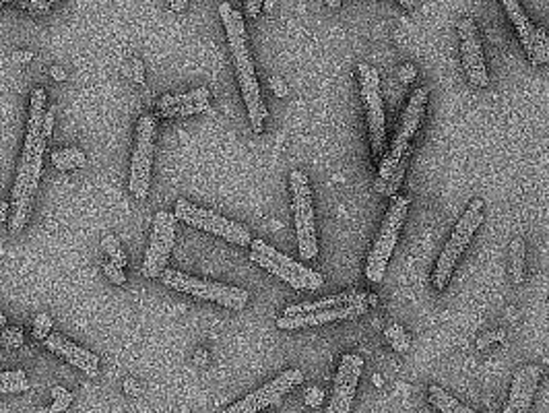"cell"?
<instances>
[{"instance_id":"obj_1","label":"cell","mask_w":549,"mask_h":413,"mask_svg":"<svg viewBox=\"0 0 549 413\" xmlns=\"http://www.w3.org/2000/svg\"><path fill=\"white\" fill-rule=\"evenodd\" d=\"M429 100V91L425 87H419L411 93V100L401 116L397 137L393 145L384 151L380 159V169L376 178V192L382 196H397L401 182L405 178L407 165L413 155V138L419 131V125L425 114V106Z\"/></svg>"},{"instance_id":"obj_2","label":"cell","mask_w":549,"mask_h":413,"mask_svg":"<svg viewBox=\"0 0 549 413\" xmlns=\"http://www.w3.org/2000/svg\"><path fill=\"white\" fill-rule=\"evenodd\" d=\"M219 15H221L223 25H225L230 50H232L234 64H236V71H238V81H240L242 95H244V102H246V108H248V116H250L252 131L257 135H261L263 129H265V120H267L269 114H267V108H265L263 98H261V87H259V81H257L254 62L250 58L244 17H242L240 10L232 8L230 2H221L219 4Z\"/></svg>"},{"instance_id":"obj_3","label":"cell","mask_w":549,"mask_h":413,"mask_svg":"<svg viewBox=\"0 0 549 413\" xmlns=\"http://www.w3.org/2000/svg\"><path fill=\"white\" fill-rule=\"evenodd\" d=\"M159 279L163 281V285H167L174 291L180 293H188L196 300H207V302H217L223 308H232V310H242L246 308L250 295L246 289L242 287H232V285H223L217 281H205V279H196V277L174 271V269H165Z\"/></svg>"},{"instance_id":"obj_4","label":"cell","mask_w":549,"mask_h":413,"mask_svg":"<svg viewBox=\"0 0 549 413\" xmlns=\"http://www.w3.org/2000/svg\"><path fill=\"white\" fill-rule=\"evenodd\" d=\"M483 223V201L475 199L467 211L463 213V217L458 219L450 240L446 242L438 263H436V271H434V285L436 289H444L450 281V275L454 271V265L458 263V259L463 257V253L467 250L469 242L473 240L477 228Z\"/></svg>"},{"instance_id":"obj_5","label":"cell","mask_w":549,"mask_h":413,"mask_svg":"<svg viewBox=\"0 0 549 413\" xmlns=\"http://www.w3.org/2000/svg\"><path fill=\"white\" fill-rule=\"evenodd\" d=\"M250 261L257 263L259 267H263L265 271L273 273L279 277L281 281L289 283L293 289H306V291H314L320 289L324 279L320 273L304 267L301 263H295L293 259L281 255L279 250H274L273 246H269L265 240H252L250 244Z\"/></svg>"},{"instance_id":"obj_6","label":"cell","mask_w":549,"mask_h":413,"mask_svg":"<svg viewBox=\"0 0 549 413\" xmlns=\"http://www.w3.org/2000/svg\"><path fill=\"white\" fill-rule=\"evenodd\" d=\"M407 209H409V199L407 196H393V205L389 209V213L384 215L382 228L374 240V246L368 255V263H366V277L372 283H380L384 279V271L389 265V259L397 246L399 240V232L405 223L407 217Z\"/></svg>"},{"instance_id":"obj_7","label":"cell","mask_w":549,"mask_h":413,"mask_svg":"<svg viewBox=\"0 0 549 413\" xmlns=\"http://www.w3.org/2000/svg\"><path fill=\"white\" fill-rule=\"evenodd\" d=\"M289 186L293 192V215H295V234L297 248L304 261H314L318 257V238L314 223V203L308 176L299 169L289 174Z\"/></svg>"},{"instance_id":"obj_8","label":"cell","mask_w":549,"mask_h":413,"mask_svg":"<svg viewBox=\"0 0 549 413\" xmlns=\"http://www.w3.org/2000/svg\"><path fill=\"white\" fill-rule=\"evenodd\" d=\"M360 73V85H362V100L368 114V133H370V145L372 155L376 161L382 159L387 151V118H384V102L380 93V75L374 66L362 62L357 66Z\"/></svg>"},{"instance_id":"obj_9","label":"cell","mask_w":549,"mask_h":413,"mask_svg":"<svg viewBox=\"0 0 549 413\" xmlns=\"http://www.w3.org/2000/svg\"><path fill=\"white\" fill-rule=\"evenodd\" d=\"M46 143H48V138H41L37 143L31 159L17 167V180H15V188H12V217H10V226H8L10 234H19L29 219L31 201H33L39 176H41Z\"/></svg>"},{"instance_id":"obj_10","label":"cell","mask_w":549,"mask_h":413,"mask_svg":"<svg viewBox=\"0 0 549 413\" xmlns=\"http://www.w3.org/2000/svg\"><path fill=\"white\" fill-rule=\"evenodd\" d=\"M176 219L192 226V228H198L203 232H209L213 236H219L236 246H250L252 244V236L250 232L242 226V223H236L232 219H225L209 209H201L192 203H188L186 199H178L176 201Z\"/></svg>"},{"instance_id":"obj_11","label":"cell","mask_w":549,"mask_h":413,"mask_svg":"<svg viewBox=\"0 0 549 413\" xmlns=\"http://www.w3.org/2000/svg\"><path fill=\"white\" fill-rule=\"evenodd\" d=\"M153 133H155V116L145 114L137 125V145L131 163V192L135 199L145 201L149 194L151 180V161H153Z\"/></svg>"},{"instance_id":"obj_12","label":"cell","mask_w":549,"mask_h":413,"mask_svg":"<svg viewBox=\"0 0 549 413\" xmlns=\"http://www.w3.org/2000/svg\"><path fill=\"white\" fill-rule=\"evenodd\" d=\"M304 383V372L301 370H285L279 376H274L271 383L263 385L254 393L246 395L242 401L230 405L223 413H259L271 405H279L281 399L295 387Z\"/></svg>"},{"instance_id":"obj_13","label":"cell","mask_w":549,"mask_h":413,"mask_svg":"<svg viewBox=\"0 0 549 413\" xmlns=\"http://www.w3.org/2000/svg\"><path fill=\"white\" fill-rule=\"evenodd\" d=\"M174 234H176V215L167 211H159L153 221L149 250L140 269V273L147 279H155L165 271L169 253L174 248Z\"/></svg>"},{"instance_id":"obj_14","label":"cell","mask_w":549,"mask_h":413,"mask_svg":"<svg viewBox=\"0 0 549 413\" xmlns=\"http://www.w3.org/2000/svg\"><path fill=\"white\" fill-rule=\"evenodd\" d=\"M458 37H460V56H463V68L473 87H487L490 77L485 68V58H483V48L481 39L477 33V25L471 17H463L456 25Z\"/></svg>"},{"instance_id":"obj_15","label":"cell","mask_w":549,"mask_h":413,"mask_svg":"<svg viewBox=\"0 0 549 413\" xmlns=\"http://www.w3.org/2000/svg\"><path fill=\"white\" fill-rule=\"evenodd\" d=\"M364 370V360L355 354H347L341 358L335 385H333V397L326 407V413H351L355 389L360 383Z\"/></svg>"},{"instance_id":"obj_16","label":"cell","mask_w":549,"mask_h":413,"mask_svg":"<svg viewBox=\"0 0 549 413\" xmlns=\"http://www.w3.org/2000/svg\"><path fill=\"white\" fill-rule=\"evenodd\" d=\"M368 312V302L349 304V306H337V308H324L316 312L306 314H293V316H281L277 320V327L283 331H295V329H308V327H320L337 320H351Z\"/></svg>"},{"instance_id":"obj_17","label":"cell","mask_w":549,"mask_h":413,"mask_svg":"<svg viewBox=\"0 0 549 413\" xmlns=\"http://www.w3.org/2000/svg\"><path fill=\"white\" fill-rule=\"evenodd\" d=\"M539 378H541V368L537 364L523 366L512 378L510 397H508V403H506L502 413H529L531 405H533V397H535Z\"/></svg>"},{"instance_id":"obj_18","label":"cell","mask_w":549,"mask_h":413,"mask_svg":"<svg viewBox=\"0 0 549 413\" xmlns=\"http://www.w3.org/2000/svg\"><path fill=\"white\" fill-rule=\"evenodd\" d=\"M44 343H46V347H48L52 354L64 358L68 364H73L75 368H79L81 372H85L89 378H97V376H100V360H97L95 354L87 351L85 347H81V345H77V343L64 339V337L58 335V333L48 335V337L44 339Z\"/></svg>"},{"instance_id":"obj_19","label":"cell","mask_w":549,"mask_h":413,"mask_svg":"<svg viewBox=\"0 0 549 413\" xmlns=\"http://www.w3.org/2000/svg\"><path fill=\"white\" fill-rule=\"evenodd\" d=\"M517 33L533 66H541L549 62V35L541 25H535L531 21L527 27L519 29Z\"/></svg>"},{"instance_id":"obj_20","label":"cell","mask_w":549,"mask_h":413,"mask_svg":"<svg viewBox=\"0 0 549 413\" xmlns=\"http://www.w3.org/2000/svg\"><path fill=\"white\" fill-rule=\"evenodd\" d=\"M370 293L368 291H360V289H347L343 293L337 295H328L316 302H304V304H295L285 308L283 316H293V314H306V312H316V310H324V308H337V306H349V304H360V302H368Z\"/></svg>"},{"instance_id":"obj_21","label":"cell","mask_w":549,"mask_h":413,"mask_svg":"<svg viewBox=\"0 0 549 413\" xmlns=\"http://www.w3.org/2000/svg\"><path fill=\"white\" fill-rule=\"evenodd\" d=\"M427 399L429 403L438 410L440 413H477L473 412L471 407L463 405L458 399H454L450 393H446L444 389H440L438 385H431L427 389Z\"/></svg>"},{"instance_id":"obj_22","label":"cell","mask_w":549,"mask_h":413,"mask_svg":"<svg viewBox=\"0 0 549 413\" xmlns=\"http://www.w3.org/2000/svg\"><path fill=\"white\" fill-rule=\"evenodd\" d=\"M50 159L58 172L79 169V167H85V163H87V157L81 149H60V151H54L50 155Z\"/></svg>"},{"instance_id":"obj_23","label":"cell","mask_w":549,"mask_h":413,"mask_svg":"<svg viewBox=\"0 0 549 413\" xmlns=\"http://www.w3.org/2000/svg\"><path fill=\"white\" fill-rule=\"evenodd\" d=\"M211 98V91L207 87H201L196 91H190V93H176V95H163L159 102H157V108L163 110V108H171V106H186V104H201V102H209Z\"/></svg>"},{"instance_id":"obj_24","label":"cell","mask_w":549,"mask_h":413,"mask_svg":"<svg viewBox=\"0 0 549 413\" xmlns=\"http://www.w3.org/2000/svg\"><path fill=\"white\" fill-rule=\"evenodd\" d=\"M525 240L514 238L510 242V273H512V283L521 285L525 281Z\"/></svg>"},{"instance_id":"obj_25","label":"cell","mask_w":549,"mask_h":413,"mask_svg":"<svg viewBox=\"0 0 549 413\" xmlns=\"http://www.w3.org/2000/svg\"><path fill=\"white\" fill-rule=\"evenodd\" d=\"M29 389H31V385H29L27 374L23 370L0 372V395H6V393H25Z\"/></svg>"},{"instance_id":"obj_26","label":"cell","mask_w":549,"mask_h":413,"mask_svg":"<svg viewBox=\"0 0 549 413\" xmlns=\"http://www.w3.org/2000/svg\"><path fill=\"white\" fill-rule=\"evenodd\" d=\"M211 106L209 102H201V104H186V106H171V108H163L157 112V118H186V116H194L201 112H207Z\"/></svg>"},{"instance_id":"obj_27","label":"cell","mask_w":549,"mask_h":413,"mask_svg":"<svg viewBox=\"0 0 549 413\" xmlns=\"http://www.w3.org/2000/svg\"><path fill=\"white\" fill-rule=\"evenodd\" d=\"M102 248H104L106 255L112 259V263L118 265L120 269H124V267L129 265V259H127V255H124V250H122V246H120V242H118V238H116L114 234H108V236L102 240Z\"/></svg>"},{"instance_id":"obj_28","label":"cell","mask_w":549,"mask_h":413,"mask_svg":"<svg viewBox=\"0 0 549 413\" xmlns=\"http://www.w3.org/2000/svg\"><path fill=\"white\" fill-rule=\"evenodd\" d=\"M384 339L391 343V347H393L397 354H405V351L409 349V337H407V333L403 331V327L397 324V322L384 329Z\"/></svg>"},{"instance_id":"obj_29","label":"cell","mask_w":549,"mask_h":413,"mask_svg":"<svg viewBox=\"0 0 549 413\" xmlns=\"http://www.w3.org/2000/svg\"><path fill=\"white\" fill-rule=\"evenodd\" d=\"M75 401V395L73 393H68V391H64L62 395H58V397H54V401H52V405H48V407H41L37 413H64L66 410H68V405Z\"/></svg>"},{"instance_id":"obj_30","label":"cell","mask_w":549,"mask_h":413,"mask_svg":"<svg viewBox=\"0 0 549 413\" xmlns=\"http://www.w3.org/2000/svg\"><path fill=\"white\" fill-rule=\"evenodd\" d=\"M50 331H52V318H50V314H46V312L37 314L35 316V322H33V339L44 341L50 335Z\"/></svg>"},{"instance_id":"obj_31","label":"cell","mask_w":549,"mask_h":413,"mask_svg":"<svg viewBox=\"0 0 549 413\" xmlns=\"http://www.w3.org/2000/svg\"><path fill=\"white\" fill-rule=\"evenodd\" d=\"M124 75L138 85L145 83V66L138 58H131V62L124 64Z\"/></svg>"},{"instance_id":"obj_32","label":"cell","mask_w":549,"mask_h":413,"mask_svg":"<svg viewBox=\"0 0 549 413\" xmlns=\"http://www.w3.org/2000/svg\"><path fill=\"white\" fill-rule=\"evenodd\" d=\"M15 4H17L19 8L31 12V15H46V12H50V8H52L46 0H17Z\"/></svg>"},{"instance_id":"obj_33","label":"cell","mask_w":549,"mask_h":413,"mask_svg":"<svg viewBox=\"0 0 549 413\" xmlns=\"http://www.w3.org/2000/svg\"><path fill=\"white\" fill-rule=\"evenodd\" d=\"M506 341V333L504 331H490V333H483L479 339H477V349H487L490 345L494 343H504Z\"/></svg>"},{"instance_id":"obj_34","label":"cell","mask_w":549,"mask_h":413,"mask_svg":"<svg viewBox=\"0 0 549 413\" xmlns=\"http://www.w3.org/2000/svg\"><path fill=\"white\" fill-rule=\"evenodd\" d=\"M322 401H324V391H322V389H318V387H310V389H306V393H304V403H306L308 407L316 410V407L322 405Z\"/></svg>"},{"instance_id":"obj_35","label":"cell","mask_w":549,"mask_h":413,"mask_svg":"<svg viewBox=\"0 0 549 413\" xmlns=\"http://www.w3.org/2000/svg\"><path fill=\"white\" fill-rule=\"evenodd\" d=\"M104 273L108 275V279L114 283V285H124L127 283V275L122 273V269L118 265H114L112 261L104 265Z\"/></svg>"},{"instance_id":"obj_36","label":"cell","mask_w":549,"mask_h":413,"mask_svg":"<svg viewBox=\"0 0 549 413\" xmlns=\"http://www.w3.org/2000/svg\"><path fill=\"white\" fill-rule=\"evenodd\" d=\"M54 114H56V106H48L46 110V116H44V137H52V129H54Z\"/></svg>"},{"instance_id":"obj_37","label":"cell","mask_w":549,"mask_h":413,"mask_svg":"<svg viewBox=\"0 0 549 413\" xmlns=\"http://www.w3.org/2000/svg\"><path fill=\"white\" fill-rule=\"evenodd\" d=\"M269 87H271V91L277 98H287V93H289L287 85H285V81L281 77H271L269 79Z\"/></svg>"},{"instance_id":"obj_38","label":"cell","mask_w":549,"mask_h":413,"mask_svg":"<svg viewBox=\"0 0 549 413\" xmlns=\"http://www.w3.org/2000/svg\"><path fill=\"white\" fill-rule=\"evenodd\" d=\"M415 77H417V68H415L413 64H403V66L399 68V79H401V83H411Z\"/></svg>"},{"instance_id":"obj_39","label":"cell","mask_w":549,"mask_h":413,"mask_svg":"<svg viewBox=\"0 0 549 413\" xmlns=\"http://www.w3.org/2000/svg\"><path fill=\"white\" fill-rule=\"evenodd\" d=\"M244 8H246V15L250 19L259 17L261 8H263V0H244Z\"/></svg>"},{"instance_id":"obj_40","label":"cell","mask_w":549,"mask_h":413,"mask_svg":"<svg viewBox=\"0 0 549 413\" xmlns=\"http://www.w3.org/2000/svg\"><path fill=\"white\" fill-rule=\"evenodd\" d=\"M31 60H33V52H29V50H15L12 52V62H17V64H27Z\"/></svg>"},{"instance_id":"obj_41","label":"cell","mask_w":549,"mask_h":413,"mask_svg":"<svg viewBox=\"0 0 549 413\" xmlns=\"http://www.w3.org/2000/svg\"><path fill=\"white\" fill-rule=\"evenodd\" d=\"M194 364H196L198 368H205V366L209 364V351H207V349H196V354H194Z\"/></svg>"},{"instance_id":"obj_42","label":"cell","mask_w":549,"mask_h":413,"mask_svg":"<svg viewBox=\"0 0 549 413\" xmlns=\"http://www.w3.org/2000/svg\"><path fill=\"white\" fill-rule=\"evenodd\" d=\"M124 393H127V395H133V397H137L138 393H140L138 383L135 378H127V380H124Z\"/></svg>"},{"instance_id":"obj_43","label":"cell","mask_w":549,"mask_h":413,"mask_svg":"<svg viewBox=\"0 0 549 413\" xmlns=\"http://www.w3.org/2000/svg\"><path fill=\"white\" fill-rule=\"evenodd\" d=\"M50 75H52V79L58 81V83L66 81V71H64L62 66H52V68H50Z\"/></svg>"},{"instance_id":"obj_44","label":"cell","mask_w":549,"mask_h":413,"mask_svg":"<svg viewBox=\"0 0 549 413\" xmlns=\"http://www.w3.org/2000/svg\"><path fill=\"white\" fill-rule=\"evenodd\" d=\"M188 2H190V0H167L169 8H171V10H176V12L184 10V8L188 6Z\"/></svg>"},{"instance_id":"obj_45","label":"cell","mask_w":549,"mask_h":413,"mask_svg":"<svg viewBox=\"0 0 549 413\" xmlns=\"http://www.w3.org/2000/svg\"><path fill=\"white\" fill-rule=\"evenodd\" d=\"M372 383H374L376 387H382V385H384V380H382V376H380V374H374Z\"/></svg>"},{"instance_id":"obj_46","label":"cell","mask_w":549,"mask_h":413,"mask_svg":"<svg viewBox=\"0 0 549 413\" xmlns=\"http://www.w3.org/2000/svg\"><path fill=\"white\" fill-rule=\"evenodd\" d=\"M328 8H341V0H326Z\"/></svg>"},{"instance_id":"obj_47","label":"cell","mask_w":549,"mask_h":413,"mask_svg":"<svg viewBox=\"0 0 549 413\" xmlns=\"http://www.w3.org/2000/svg\"><path fill=\"white\" fill-rule=\"evenodd\" d=\"M397 2H401L405 8H413L415 6V0H397Z\"/></svg>"},{"instance_id":"obj_48","label":"cell","mask_w":549,"mask_h":413,"mask_svg":"<svg viewBox=\"0 0 549 413\" xmlns=\"http://www.w3.org/2000/svg\"><path fill=\"white\" fill-rule=\"evenodd\" d=\"M368 304H372V306H378V297H376L374 293H370V297H368Z\"/></svg>"},{"instance_id":"obj_49","label":"cell","mask_w":549,"mask_h":413,"mask_svg":"<svg viewBox=\"0 0 549 413\" xmlns=\"http://www.w3.org/2000/svg\"><path fill=\"white\" fill-rule=\"evenodd\" d=\"M273 6H274V0H265V10H269V12H271V10H273Z\"/></svg>"},{"instance_id":"obj_50","label":"cell","mask_w":549,"mask_h":413,"mask_svg":"<svg viewBox=\"0 0 549 413\" xmlns=\"http://www.w3.org/2000/svg\"><path fill=\"white\" fill-rule=\"evenodd\" d=\"M8 209H10L8 203H6V201H0V211H2V213H8Z\"/></svg>"},{"instance_id":"obj_51","label":"cell","mask_w":549,"mask_h":413,"mask_svg":"<svg viewBox=\"0 0 549 413\" xmlns=\"http://www.w3.org/2000/svg\"><path fill=\"white\" fill-rule=\"evenodd\" d=\"M2 329H6V316L2 314V310H0V331Z\"/></svg>"},{"instance_id":"obj_52","label":"cell","mask_w":549,"mask_h":413,"mask_svg":"<svg viewBox=\"0 0 549 413\" xmlns=\"http://www.w3.org/2000/svg\"><path fill=\"white\" fill-rule=\"evenodd\" d=\"M4 221H6V213L0 211V223H4Z\"/></svg>"},{"instance_id":"obj_53","label":"cell","mask_w":549,"mask_h":413,"mask_svg":"<svg viewBox=\"0 0 549 413\" xmlns=\"http://www.w3.org/2000/svg\"><path fill=\"white\" fill-rule=\"evenodd\" d=\"M46 2H48L50 6H54V4H56V2H60V0H46Z\"/></svg>"},{"instance_id":"obj_54","label":"cell","mask_w":549,"mask_h":413,"mask_svg":"<svg viewBox=\"0 0 549 413\" xmlns=\"http://www.w3.org/2000/svg\"><path fill=\"white\" fill-rule=\"evenodd\" d=\"M6 2H12V4H15L17 0H0V4H6Z\"/></svg>"},{"instance_id":"obj_55","label":"cell","mask_w":549,"mask_h":413,"mask_svg":"<svg viewBox=\"0 0 549 413\" xmlns=\"http://www.w3.org/2000/svg\"><path fill=\"white\" fill-rule=\"evenodd\" d=\"M269 413H274V412H269Z\"/></svg>"}]
</instances>
